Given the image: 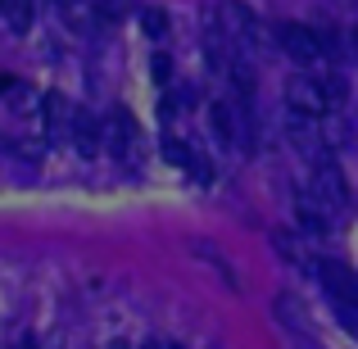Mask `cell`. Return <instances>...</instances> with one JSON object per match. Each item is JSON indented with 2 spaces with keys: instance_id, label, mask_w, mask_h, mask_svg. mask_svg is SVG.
<instances>
[{
  "instance_id": "1",
  "label": "cell",
  "mask_w": 358,
  "mask_h": 349,
  "mask_svg": "<svg viewBox=\"0 0 358 349\" xmlns=\"http://www.w3.org/2000/svg\"><path fill=\"white\" fill-rule=\"evenodd\" d=\"M272 41H277V50H286L295 64H317L322 59V50H317V32L304 23H277L272 27Z\"/></svg>"
},
{
  "instance_id": "2",
  "label": "cell",
  "mask_w": 358,
  "mask_h": 349,
  "mask_svg": "<svg viewBox=\"0 0 358 349\" xmlns=\"http://www.w3.org/2000/svg\"><path fill=\"white\" fill-rule=\"evenodd\" d=\"M286 105L295 109V114H304V118H322V114H331V100L322 96L317 78H295V82H286Z\"/></svg>"
},
{
  "instance_id": "3",
  "label": "cell",
  "mask_w": 358,
  "mask_h": 349,
  "mask_svg": "<svg viewBox=\"0 0 358 349\" xmlns=\"http://www.w3.org/2000/svg\"><path fill=\"white\" fill-rule=\"evenodd\" d=\"M313 191H317V200H322L327 209H345V204H350V186H345L341 168H336L331 159H322V155H317V164H313Z\"/></svg>"
},
{
  "instance_id": "4",
  "label": "cell",
  "mask_w": 358,
  "mask_h": 349,
  "mask_svg": "<svg viewBox=\"0 0 358 349\" xmlns=\"http://www.w3.org/2000/svg\"><path fill=\"white\" fill-rule=\"evenodd\" d=\"M317 277L331 290L336 304H358V272L354 268H345V263H336V259H322L317 263Z\"/></svg>"
},
{
  "instance_id": "5",
  "label": "cell",
  "mask_w": 358,
  "mask_h": 349,
  "mask_svg": "<svg viewBox=\"0 0 358 349\" xmlns=\"http://www.w3.org/2000/svg\"><path fill=\"white\" fill-rule=\"evenodd\" d=\"M105 136H109V150H114L122 164H131V159H136V141H141V131H136V122H131L127 109H114V114H109Z\"/></svg>"
},
{
  "instance_id": "6",
  "label": "cell",
  "mask_w": 358,
  "mask_h": 349,
  "mask_svg": "<svg viewBox=\"0 0 358 349\" xmlns=\"http://www.w3.org/2000/svg\"><path fill=\"white\" fill-rule=\"evenodd\" d=\"M209 127H213V136H218L222 145H236V141H241L236 105H231V100H218V105H213V114H209Z\"/></svg>"
},
{
  "instance_id": "7",
  "label": "cell",
  "mask_w": 358,
  "mask_h": 349,
  "mask_svg": "<svg viewBox=\"0 0 358 349\" xmlns=\"http://www.w3.org/2000/svg\"><path fill=\"white\" fill-rule=\"evenodd\" d=\"M286 136L295 141L299 150L317 155V131H313V118H304V114H295V109H290V114H286Z\"/></svg>"
},
{
  "instance_id": "8",
  "label": "cell",
  "mask_w": 358,
  "mask_h": 349,
  "mask_svg": "<svg viewBox=\"0 0 358 349\" xmlns=\"http://www.w3.org/2000/svg\"><path fill=\"white\" fill-rule=\"evenodd\" d=\"M73 141H78V150H82L87 159L100 155V127H96L87 114H73Z\"/></svg>"
},
{
  "instance_id": "9",
  "label": "cell",
  "mask_w": 358,
  "mask_h": 349,
  "mask_svg": "<svg viewBox=\"0 0 358 349\" xmlns=\"http://www.w3.org/2000/svg\"><path fill=\"white\" fill-rule=\"evenodd\" d=\"M317 87H322V96L331 100V109L336 105H345V78L336 69H327V73H317Z\"/></svg>"
},
{
  "instance_id": "10",
  "label": "cell",
  "mask_w": 358,
  "mask_h": 349,
  "mask_svg": "<svg viewBox=\"0 0 358 349\" xmlns=\"http://www.w3.org/2000/svg\"><path fill=\"white\" fill-rule=\"evenodd\" d=\"M5 18L14 32H27V23H32V0H5Z\"/></svg>"
},
{
  "instance_id": "11",
  "label": "cell",
  "mask_w": 358,
  "mask_h": 349,
  "mask_svg": "<svg viewBox=\"0 0 358 349\" xmlns=\"http://www.w3.org/2000/svg\"><path fill=\"white\" fill-rule=\"evenodd\" d=\"M141 27H145V36L164 41V36H168V14H164V9H155V5L141 9Z\"/></svg>"
},
{
  "instance_id": "12",
  "label": "cell",
  "mask_w": 358,
  "mask_h": 349,
  "mask_svg": "<svg viewBox=\"0 0 358 349\" xmlns=\"http://www.w3.org/2000/svg\"><path fill=\"white\" fill-rule=\"evenodd\" d=\"M96 14L109 18V23H118V18L127 14V0H96Z\"/></svg>"
},
{
  "instance_id": "13",
  "label": "cell",
  "mask_w": 358,
  "mask_h": 349,
  "mask_svg": "<svg viewBox=\"0 0 358 349\" xmlns=\"http://www.w3.org/2000/svg\"><path fill=\"white\" fill-rule=\"evenodd\" d=\"M336 318H341V327L350 336H358V304H336Z\"/></svg>"
},
{
  "instance_id": "14",
  "label": "cell",
  "mask_w": 358,
  "mask_h": 349,
  "mask_svg": "<svg viewBox=\"0 0 358 349\" xmlns=\"http://www.w3.org/2000/svg\"><path fill=\"white\" fill-rule=\"evenodd\" d=\"M45 118H50V127L69 118V105H64V96H45Z\"/></svg>"
},
{
  "instance_id": "15",
  "label": "cell",
  "mask_w": 358,
  "mask_h": 349,
  "mask_svg": "<svg viewBox=\"0 0 358 349\" xmlns=\"http://www.w3.org/2000/svg\"><path fill=\"white\" fill-rule=\"evenodd\" d=\"M150 73H155V82H168L173 78V59H168V55H155V59H150Z\"/></svg>"
},
{
  "instance_id": "16",
  "label": "cell",
  "mask_w": 358,
  "mask_h": 349,
  "mask_svg": "<svg viewBox=\"0 0 358 349\" xmlns=\"http://www.w3.org/2000/svg\"><path fill=\"white\" fill-rule=\"evenodd\" d=\"M5 91H14V78H0V96H5Z\"/></svg>"
},
{
  "instance_id": "17",
  "label": "cell",
  "mask_w": 358,
  "mask_h": 349,
  "mask_svg": "<svg viewBox=\"0 0 358 349\" xmlns=\"http://www.w3.org/2000/svg\"><path fill=\"white\" fill-rule=\"evenodd\" d=\"M18 349H36V341H32V336H23V341H18Z\"/></svg>"
},
{
  "instance_id": "18",
  "label": "cell",
  "mask_w": 358,
  "mask_h": 349,
  "mask_svg": "<svg viewBox=\"0 0 358 349\" xmlns=\"http://www.w3.org/2000/svg\"><path fill=\"white\" fill-rule=\"evenodd\" d=\"M350 41H354V55H358V27H354V32H350Z\"/></svg>"
},
{
  "instance_id": "19",
  "label": "cell",
  "mask_w": 358,
  "mask_h": 349,
  "mask_svg": "<svg viewBox=\"0 0 358 349\" xmlns=\"http://www.w3.org/2000/svg\"><path fill=\"white\" fill-rule=\"evenodd\" d=\"M55 5H78V0H55Z\"/></svg>"
},
{
  "instance_id": "20",
  "label": "cell",
  "mask_w": 358,
  "mask_h": 349,
  "mask_svg": "<svg viewBox=\"0 0 358 349\" xmlns=\"http://www.w3.org/2000/svg\"><path fill=\"white\" fill-rule=\"evenodd\" d=\"M159 349H182V345H159Z\"/></svg>"
},
{
  "instance_id": "21",
  "label": "cell",
  "mask_w": 358,
  "mask_h": 349,
  "mask_svg": "<svg viewBox=\"0 0 358 349\" xmlns=\"http://www.w3.org/2000/svg\"><path fill=\"white\" fill-rule=\"evenodd\" d=\"M109 349H127V345H109Z\"/></svg>"
},
{
  "instance_id": "22",
  "label": "cell",
  "mask_w": 358,
  "mask_h": 349,
  "mask_svg": "<svg viewBox=\"0 0 358 349\" xmlns=\"http://www.w3.org/2000/svg\"><path fill=\"white\" fill-rule=\"evenodd\" d=\"M0 9H5V0H0Z\"/></svg>"
}]
</instances>
